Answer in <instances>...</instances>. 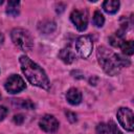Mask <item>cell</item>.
<instances>
[{
	"label": "cell",
	"instance_id": "obj_1",
	"mask_svg": "<svg viewBox=\"0 0 134 134\" xmlns=\"http://www.w3.org/2000/svg\"><path fill=\"white\" fill-rule=\"evenodd\" d=\"M96 57L100 67L109 75H116L120 72L122 67H128L130 65L129 59L113 52L105 46H99L97 48Z\"/></svg>",
	"mask_w": 134,
	"mask_h": 134
},
{
	"label": "cell",
	"instance_id": "obj_2",
	"mask_svg": "<svg viewBox=\"0 0 134 134\" xmlns=\"http://www.w3.org/2000/svg\"><path fill=\"white\" fill-rule=\"evenodd\" d=\"M19 61L23 74L32 86H37L45 90H48L50 88L48 76L37 63L30 60L27 55H21Z\"/></svg>",
	"mask_w": 134,
	"mask_h": 134
},
{
	"label": "cell",
	"instance_id": "obj_3",
	"mask_svg": "<svg viewBox=\"0 0 134 134\" xmlns=\"http://www.w3.org/2000/svg\"><path fill=\"white\" fill-rule=\"evenodd\" d=\"M10 37L14 44L23 51H29L34 46V39L30 32L25 28H14L12 30Z\"/></svg>",
	"mask_w": 134,
	"mask_h": 134
},
{
	"label": "cell",
	"instance_id": "obj_4",
	"mask_svg": "<svg viewBox=\"0 0 134 134\" xmlns=\"http://www.w3.org/2000/svg\"><path fill=\"white\" fill-rule=\"evenodd\" d=\"M116 115H117L118 122L120 124V126L124 129H126L127 131H130V132L133 131V129H134V122H133L134 114H133L131 109L121 107L117 110Z\"/></svg>",
	"mask_w": 134,
	"mask_h": 134
},
{
	"label": "cell",
	"instance_id": "obj_5",
	"mask_svg": "<svg viewBox=\"0 0 134 134\" xmlns=\"http://www.w3.org/2000/svg\"><path fill=\"white\" fill-rule=\"evenodd\" d=\"M92 48H93V43H92V39L89 36H81L75 42V49L77 53L84 59L88 58L91 54Z\"/></svg>",
	"mask_w": 134,
	"mask_h": 134
},
{
	"label": "cell",
	"instance_id": "obj_6",
	"mask_svg": "<svg viewBox=\"0 0 134 134\" xmlns=\"http://www.w3.org/2000/svg\"><path fill=\"white\" fill-rule=\"evenodd\" d=\"M4 87H5V90L8 93L15 94V93H18V92H21L22 90H24L25 87H26V85H25V82L23 81V79L20 75H18V74H12L5 81Z\"/></svg>",
	"mask_w": 134,
	"mask_h": 134
},
{
	"label": "cell",
	"instance_id": "obj_7",
	"mask_svg": "<svg viewBox=\"0 0 134 134\" xmlns=\"http://www.w3.org/2000/svg\"><path fill=\"white\" fill-rule=\"evenodd\" d=\"M70 20L76 27L79 31H84L88 25V17L87 13L80 9H73L70 14Z\"/></svg>",
	"mask_w": 134,
	"mask_h": 134
},
{
	"label": "cell",
	"instance_id": "obj_8",
	"mask_svg": "<svg viewBox=\"0 0 134 134\" xmlns=\"http://www.w3.org/2000/svg\"><path fill=\"white\" fill-rule=\"evenodd\" d=\"M39 126L43 131L47 133H53L59 129L60 124H59V120L53 115L46 114L40 119Z\"/></svg>",
	"mask_w": 134,
	"mask_h": 134
},
{
	"label": "cell",
	"instance_id": "obj_9",
	"mask_svg": "<svg viewBox=\"0 0 134 134\" xmlns=\"http://www.w3.org/2000/svg\"><path fill=\"white\" fill-rule=\"evenodd\" d=\"M66 99L70 105H79L82 102V93L76 88H70L66 93Z\"/></svg>",
	"mask_w": 134,
	"mask_h": 134
},
{
	"label": "cell",
	"instance_id": "obj_10",
	"mask_svg": "<svg viewBox=\"0 0 134 134\" xmlns=\"http://www.w3.org/2000/svg\"><path fill=\"white\" fill-rule=\"evenodd\" d=\"M126 34V30L120 28L119 30L115 31L114 34H112L110 37H109V42L112 46L114 47H120V45L124 43L125 39H124V36Z\"/></svg>",
	"mask_w": 134,
	"mask_h": 134
},
{
	"label": "cell",
	"instance_id": "obj_11",
	"mask_svg": "<svg viewBox=\"0 0 134 134\" xmlns=\"http://www.w3.org/2000/svg\"><path fill=\"white\" fill-rule=\"evenodd\" d=\"M55 27H57V25L52 20H44V21L40 22L38 25L39 30L44 35H48V34L53 32Z\"/></svg>",
	"mask_w": 134,
	"mask_h": 134
},
{
	"label": "cell",
	"instance_id": "obj_12",
	"mask_svg": "<svg viewBox=\"0 0 134 134\" xmlns=\"http://www.w3.org/2000/svg\"><path fill=\"white\" fill-rule=\"evenodd\" d=\"M59 58L66 64H71L75 60V53L70 48H63L59 52Z\"/></svg>",
	"mask_w": 134,
	"mask_h": 134
},
{
	"label": "cell",
	"instance_id": "obj_13",
	"mask_svg": "<svg viewBox=\"0 0 134 134\" xmlns=\"http://www.w3.org/2000/svg\"><path fill=\"white\" fill-rule=\"evenodd\" d=\"M119 1L117 0H106L103 3V8L108 14H115L119 8Z\"/></svg>",
	"mask_w": 134,
	"mask_h": 134
},
{
	"label": "cell",
	"instance_id": "obj_14",
	"mask_svg": "<svg viewBox=\"0 0 134 134\" xmlns=\"http://www.w3.org/2000/svg\"><path fill=\"white\" fill-rule=\"evenodd\" d=\"M19 6H20V2L19 1H8L7 3V9H6V14L13 17H16L19 15Z\"/></svg>",
	"mask_w": 134,
	"mask_h": 134
},
{
	"label": "cell",
	"instance_id": "obj_15",
	"mask_svg": "<svg viewBox=\"0 0 134 134\" xmlns=\"http://www.w3.org/2000/svg\"><path fill=\"white\" fill-rule=\"evenodd\" d=\"M120 49L122 50V52L127 55H132L134 52V42L132 40L129 41H124V43L120 45Z\"/></svg>",
	"mask_w": 134,
	"mask_h": 134
},
{
	"label": "cell",
	"instance_id": "obj_16",
	"mask_svg": "<svg viewBox=\"0 0 134 134\" xmlns=\"http://www.w3.org/2000/svg\"><path fill=\"white\" fill-rule=\"evenodd\" d=\"M92 22L96 27H102L105 23V18L99 10H95L92 17Z\"/></svg>",
	"mask_w": 134,
	"mask_h": 134
},
{
	"label": "cell",
	"instance_id": "obj_17",
	"mask_svg": "<svg viewBox=\"0 0 134 134\" xmlns=\"http://www.w3.org/2000/svg\"><path fill=\"white\" fill-rule=\"evenodd\" d=\"M107 134H122V132L118 129V127L116 126V124L113 120H109V122L107 124Z\"/></svg>",
	"mask_w": 134,
	"mask_h": 134
},
{
	"label": "cell",
	"instance_id": "obj_18",
	"mask_svg": "<svg viewBox=\"0 0 134 134\" xmlns=\"http://www.w3.org/2000/svg\"><path fill=\"white\" fill-rule=\"evenodd\" d=\"M21 102V107L22 108H25V109H32L35 108V105L30 102V100H27V99H19Z\"/></svg>",
	"mask_w": 134,
	"mask_h": 134
},
{
	"label": "cell",
	"instance_id": "obj_19",
	"mask_svg": "<svg viewBox=\"0 0 134 134\" xmlns=\"http://www.w3.org/2000/svg\"><path fill=\"white\" fill-rule=\"evenodd\" d=\"M107 131V125L105 122H99L96 126V132L97 134H105Z\"/></svg>",
	"mask_w": 134,
	"mask_h": 134
},
{
	"label": "cell",
	"instance_id": "obj_20",
	"mask_svg": "<svg viewBox=\"0 0 134 134\" xmlns=\"http://www.w3.org/2000/svg\"><path fill=\"white\" fill-rule=\"evenodd\" d=\"M66 116H67V118H68V120H69L70 122H75V121L77 120V118H76V114L73 113V112L67 111V112H66Z\"/></svg>",
	"mask_w": 134,
	"mask_h": 134
},
{
	"label": "cell",
	"instance_id": "obj_21",
	"mask_svg": "<svg viewBox=\"0 0 134 134\" xmlns=\"http://www.w3.org/2000/svg\"><path fill=\"white\" fill-rule=\"evenodd\" d=\"M13 120H14V122L17 124V125H22L23 121H24V116H23L22 114H17V115L14 116Z\"/></svg>",
	"mask_w": 134,
	"mask_h": 134
},
{
	"label": "cell",
	"instance_id": "obj_22",
	"mask_svg": "<svg viewBox=\"0 0 134 134\" xmlns=\"http://www.w3.org/2000/svg\"><path fill=\"white\" fill-rule=\"evenodd\" d=\"M7 113H8L7 109H6L4 106H0V121L3 120V119L6 117Z\"/></svg>",
	"mask_w": 134,
	"mask_h": 134
},
{
	"label": "cell",
	"instance_id": "obj_23",
	"mask_svg": "<svg viewBox=\"0 0 134 134\" xmlns=\"http://www.w3.org/2000/svg\"><path fill=\"white\" fill-rule=\"evenodd\" d=\"M3 42H4V37H3L2 32H0V47H1V45L3 44Z\"/></svg>",
	"mask_w": 134,
	"mask_h": 134
},
{
	"label": "cell",
	"instance_id": "obj_24",
	"mask_svg": "<svg viewBox=\"0 0 134 134\" xmlns=\"http://www.w3.org/2000/svg\"><path fill=\"white\" fill-rule=\"evenodd\" d=\"M0 98H1V93H0Z\"/></svg>",
	"mask_w": 134,
	"mask_h": 134
}]
</instances>
